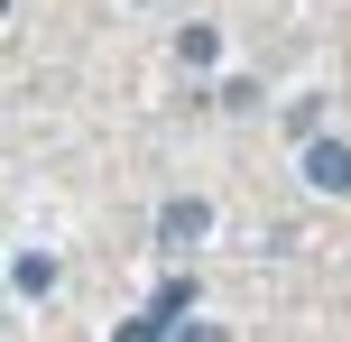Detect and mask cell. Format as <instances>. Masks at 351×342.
<instances>
[{
	"label": "cell",
	"instance_id": "1",
	"mask_svg": "<svg viewBox=\"0 0 351 342\" xmlns=\"http://www.w3.org/2000/svg\"><path fill=\"white\" fill-rule=\"evenodd\" d=\"M204 232H213V204H204V195H176L167 213H158V250H176V259L204 250Z\"/></svg>",
	"mask_w": 351,
	"mask_h": 342
},
{
	"label": "cell",
	"instance_id": "2",
	"mask_svg": "<svg viewBox=\"0 0 351 342\" xmlns=\"http://www.w3.org/2000/svg\"><path fill=\"white\" fill-rule=\"evenodd\" d=\"M305 185H315V195H351V148L305 130Z\"/></svg>",
	"mask_w": 351,
	"mask_h": 342
},
{
	"label": "cell",
	"instance_id": "3",
	"mask_svg": "<svg viewBox=\"0 0 351 342\" xmlns=\"http://www.w3.org/2000/svg\"><path fill=\"white\" fill-rule=\"evenodd\" d=\"M176 56H185V65H213V56H222V37H213V28H185V37H176Z\"/></svg>",
	"mask_w": 351,
	"mask_h": 342
},
{
	"label": "cell",
	"instance_id": "4",
	"mask_svg": "<svg viewBox=\"0 0 351 342\" xmlns=\"http://www.w3.org/2000/svg\"><path fill=\"white\" fill-rule=\"evenodd\" d=\"M167 342H231V333H222V324H185V315H176V333H167Z\"/></svg>",
	"mask_w": 351,
	"mask_h": 342
},
{
	"label": "cell",
	"instance_id": "5",
	"mask_svg": "<svg viewBox=\"0 0 351 342\" xmlns=\"http://www.w3.org/2000/svg\"><path fill=\"white\" fill-rule=\"evenodd\" d=\"M0 19H10V0H0Z\"/></svg>",
	"mask_w": 351,
	"mask_h": 342
}]
</instances>
